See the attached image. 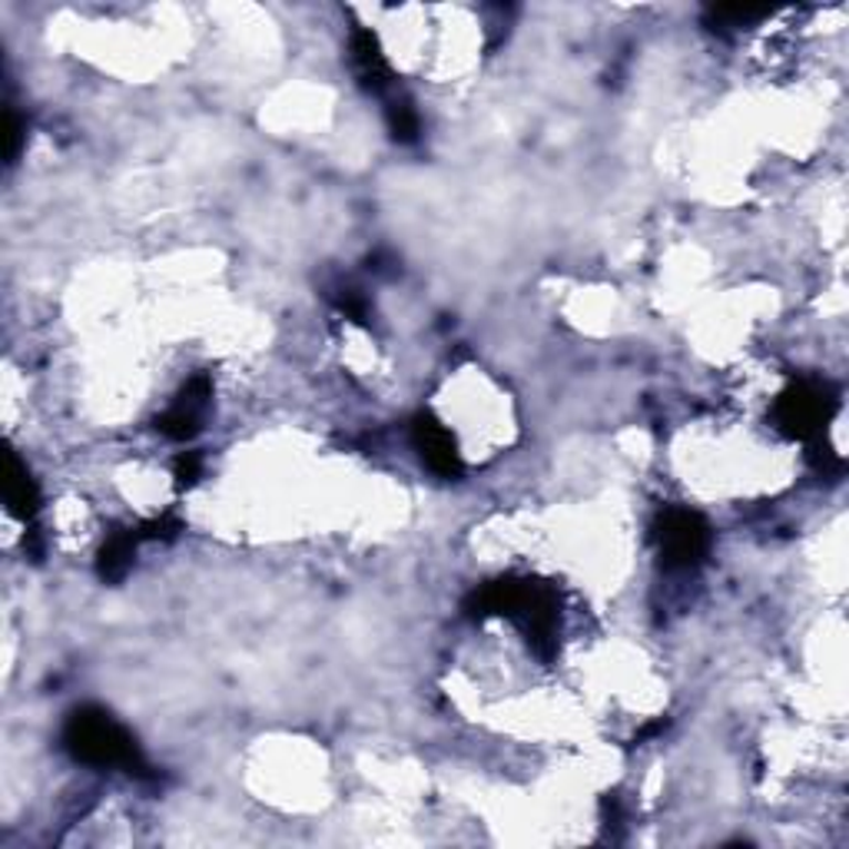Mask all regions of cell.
Masks as SVG:
<instances>
[{
    "mask_svg": "<svg viewBox=\"0 0 849 849\" xmlns=\"http://www.w3.org/2000/svg\"><path fill=\"white\" fill-rule=\"evenodd\" d=\"M352 63H355V73H359L365 90L379 93V90L389 86V63H385L382 46L372 37V30H355L352 33Z\"/></svg>",
    "mask_w": 849,
    "mask_h": 849,
    "instance_id": "5",
    "label": "cell"
},
{
    "mask_svg": "<svg viewBox=\"0 0 849 849\" xmlns=\"http://www.w3.org/2000/svg\"><path fill=\"white\" fill-rule=\"evenodd\" d=\"M17 146H20V120L13 116V110H7V116H3V156L13 159Z\"/></svg>",
    "mask_w": 849,
    "mask_h": 849,
    "instance_id": "13",
    "label": "cell"
},
{
    "mask_svg": "<svg viewBox=\"0 0 849 849\" xmlns=\"http://www.w3.org/2000/svg\"><path fill=\"white\" fill-rule=\"evenodd\" d=\"M834 412H837V395L830 392V385H824V382H797V385H790L777 398L774 422L790 438L817 442L824 435L827 422L834 418Z\"/></svg>",
    "mask_w": 849,
    "mask_h": 849,
    "instance_id": "2",
    "label": "cell"
},
{
    "mask_svg": "<svg viewBox=\"0 0 849 849\" xmlns=\"http://www.w3.org/2000/svg\"><path fill=\"white\" fill-rule=\"evenodd\" d=\"M389 126L395 133V139L412 143L418 136V113L408 100H392L389 103Z\"/></svg>",
    "mask_w": 849,
    "mask_h": 849,
    "instance_id": "9",
    "label": "cell"
},
{
    "mask_svg": "<svg viewBox=\"0 0 849 849\" xmlns=\"http://www.w3.org/2000/svg\"><path fill=\"white\" fill-rule=\"evenodd\" d=\"M199 468H203V455H199V452L179 455V462H176V482H179V485H193V482L199 478Z\"/></svg>",
    "mask_w": 849,
    "mask_h": 849,
    "instance_id": "12",
    "label": "cell"
},
{
    "mask_svg": "<svg viewBox=\"0 0 849 849\" xmlns=\"http://www.w3.org/2000/svg\"><path fill=\"white\" fill-rule=\"evenodd\" d=\"M335 302H339V309H342L349 319H359V322H365V315H369V306H365V299H362L355 289H342V292L335 296Z\"/></svg>",
    "mask_w": 849,
    "mask_h": 849,
    "instance_id": "11",
    "label": "cell"
},
{
    "mask_svg": "<svg viewBox=\"0 0 849 849\" xmlns=\"http://www.w3.org/2000/svg\"><path fill=\"white\" fill-rule=\"evenodd\" d=\"M179 528H183V525H179V518L163 515V518L146 521V525L139 528V541H169V538H176V531H179Z\"/></svg>",
    "mask_w": 849,
    "mask_h": 849,
    "instance_id": "10",
    "label": "cell"
},
{
    "mask_svg": "<svg viewBox=\"0 0 849 849\" xmlns=\"http://www.w3.org/2000/svg\"><path fill=\"white\" fill-rule=\"evenodd\" d=\"M63 747L73 760L90 767H123L136 777H149V767L136 741L100 707H80L66 717Z\"/></svg>",
    "mask_w": 849,
    "mask_h": 849,
    "instance_id": "1",
    "label": "cell"
},
{
    "mask_svg": "<svg viewBox=\"0 0 849 849\" xmlns=\"http://www.w3.org/2000/svg\"><path fill=\"white\" fill-rule=\"evenodd\" d=\"M412 442L415 448L422 452L425 465L442 475V478H458L462 475V458H458V448H455V438L445 425H438L432 415H415L412 422Z\"/></svg>",
    "mask_w": 849,
    "mask_h": 849,
    "instance_id": "4",
    "label": "cell"
},
{
    "mask_svg": "<svg viewBox=\"0 0 849 849\" xmlns=\"http://www.w3.org/2000/svg\"><path fill=\"white\" fill-rule=\"evenodd\" d=\"M658 541H661V558L671 571H687L694 568L707 548H711V528L697 511L671 508L658 521Z\"/></svg>",
    "mask_w": 849,
    "mask_h": 849,
    "instance_id": "3",
    "label": "cell"
},
{
    "mask_svg": "<svg viewBox=\"0 0 849 849\" xmlns=\"http://www.w3.org/2000/svg\"><path fill=\"white\" fill-rule=\"evenodd\" d=\"M199 418H203L199 408H193V405H186V402L176 398L173 408H166V412L159 415L156 428H159L166 438H173V442H186V438H193V435L199 432Z\"/></svg>",
    "mask_w": 849,
    "mask_h": 849,
    "instance_id": "8",
    "label": "cell"
},
{
    "mask_svg": "<svg viewBox=\"0 0 849 849\" xmlns=\"http://www.w3.org/2000/svg\"><path fill=\"white\" fill-rule=\"evenodd\" d=\"M3 498L17 518L30 521L37 515V505H40L37 482L30 478V472L20 465V458L13 452H7V462H3Z\"/></svg>",
    "mask_w": 849,
    "mask_h": 849,
    "instance_id": "6",
    "label": "cell"
},
{
    "mask_svg": "<svg viewBox=\"0 0 849 849\" xmlns=\"http://www.w3.org/2000/svg\"><path fill=\"white\" fill-rule=\"evenodd\" d=\"M136 545H139V531H116L106 538L100 558H96V574L103 581H120L130 565H133V555H136Z\"/></svg>",
    "mask_w": 849,
    "mask_h": 849,
    "instance_id": "7",
    "label": "cell"
}]
</instances>
